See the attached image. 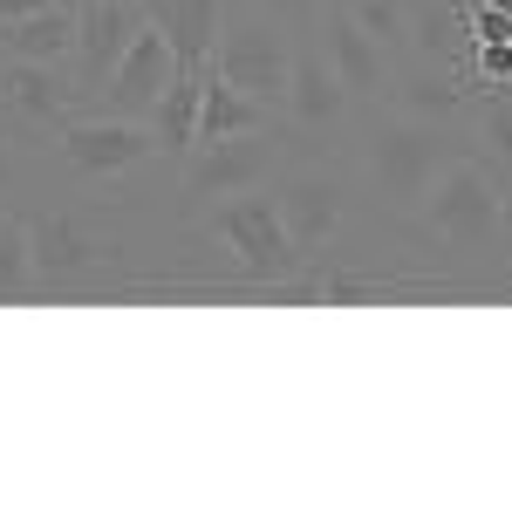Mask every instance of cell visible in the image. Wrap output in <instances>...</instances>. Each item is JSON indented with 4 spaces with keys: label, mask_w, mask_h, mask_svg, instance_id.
<instances>
[{
    "label": "cell",
    "mask_w": 512,
    "mask_h": 512,
    "mask_svg": "<svg viewBox=\"0 0 512 512\" xmlns=\"http://www.w3.org/2000/svg\"><path fill=\"white\" fill-rule=\"evenodd\" d=\"M212 69L246 89L253 103H274L287 96V69H294V35L274 14H239V21H219V41H212Z\"/></svg>",
    "instance_id": "obj_2"
},
{
    "label": "cell",
    "mask_w": 512,
    "mask_h": 512,
    "mask_svg": "<svg viewBox=\"0 0 512 512\" xmlns=\"http://www.w3.org/2000/svg\"><path fill=\"white\" fill-rule=\"evenodd\" d=\"M417 198H424V226L451 246H485L506 219V192L478 158H451Z\"/></svg>",
    "instance_id": "obj_1"
},
{
    "label": "cell",
    "mask_w": 512,
    "mask_h": 512,
    "mask_svg": "<svg viewBox=\"0 0 512 512\" xmlns=\"http://www.w3.org/2000/svg\"><path fill=\"white\" fill-rule=\"evenodd\" d=\"M458 14H465V41H512V0H478Z\"/></svg>",
    "instance_id": "obj_21"
},
{
    "label": "cell",
    "mask_w": 512,
    "mask_h": 512,
    "mask_svg": "<svg viewBox=\"0 0 512 512\" xmlns=\"http://www.w3.org/2000/svg\"><path fill=\"white\" fill-rule=\"evenodd\" d=\"M82 103V82L62 76V62H7L0 55V110L28 123H69Z\"/></svg>",
    "instance_id": "obj_10"
},
{
    "label": "cell",
    "mask_w": 512,
    "mask_h": 512,
    "mask_svg": "<svg viewBox=\"0 0 512 512\" xmlns=\"http://www.w3.org/2000/svg\"><path fill=\"white\" fill-rule=\"evenodd\" d=\"M144 7H151V21L164 28V41H171L178 62H212L226 0H144Z\"/></svg>",
    "instance_id": "obj_16"
},
{
    "label": "cell",
    "mask_w": 512,
    "mask_h": 512,
    "mask_svg": "<svg viewBox=\"0 0 512 512\" xmlns=\"http://www.w3.org/2000/svg\"><path fill=\"white\" fill-rule=\"evenodd\" d=\"M198 89H205V62H178L171 82H164V96L151 103V137H158V151H192L198 144Z\"/></svg>",
    "instance_id": "obj_15"
},
{
    "label": "cell",
    "mask_w": 512,
    "mask_h": 512,
    "mask_svg": "<svg viewBox=\"0 0 512 512\" xmlns=\"http://www.w3.org/2000/svg\"><path fill=\"white\" fill-rule=\"evenodd\" d=\"M171 69H178V55H171V41H164V28L151 21V28H137V41L123 48V62L103 76V117H137V110H151L164 96V82H171Z\"/></svg>",
    "instance_id": "obj_8"
},
{
    "label": "cell",
    "mask_w": 512,
    "mask_h": 512,
    "mask_svg": "<svg viewBox=\"0 0 512 512\" xmlns=\"http://www.w3.org/2000/svg\"><path fill=\"white\" fill-rule=\"evenodd\" d=\"M137 28H151L144 0H76V69L82 96H96L103 76L123 62V48L137 41Z\"/></svg>",
    "instance_id": "obj_4"
},
{
    "label": "cell",
    "mask_w": 512,
    "mask_h": 512,
    "mask_svg": "<svg viewBox=\"0 0 512 512\" xmlns=\"http://www.w3.org/2000/svg\"><path fill=\"white\" fill-rule=\"evenodd\" d=\"M158 151V137L137 117H69L62 123V158L76 164L82 178H123Z\"/></svg>",
    "instance_id": "obj_5"
},
{
    "label": "cell",
    "mask_w": 512,
    "mask_h": 512,
    "mask_svg": "<svg viewBox=\"0 0 512 512\" xmlns=\"http://www.w3.org/2000/svg\"><path fill=\"white\" fill-rule=\"evenodd\" d=\"M274 21H287V28H301V21H315V0H260Z\"/></svg>",
    "instance_id": "obj_23"
},
{
    "label": "cell",
    "mask_w": 512,
    "mask_h": 512,
    "mask_svg": "<svg viewBox=\"0 0 512 512\" xmlns=\"http://www.w3.org/2000/svg\"><path fill=\"white\" fill-rule=\"evenodd\" d=\"M246 130H267V103H253L246 89H233V82L205 62V89H198V144H212V137H246Z\"/></svg>",
    "instance_id": "obj_17"
},
{
    "label": "cell",
    "mask_w": 512,
    "mask_h": 512,
    "mask_svg": "<svg viewBox=\"0 0 512 512\" xmlns=\"http://www.w3.org/2000/svg\"><path fill=\"white\" fill-rule=\"evenodd\" d=\"M14 178H21V158H14V151L0 144V192H14Z\"/></svg>",
    "instance_id": "obj_25"
},
{
    "label": "cell",
    "mask_w": 512,
    "mask_h": 512,
    "mask_svg": "<svg viewBox=\"0 0 512 512\" xmlns=\"http://www.w3.org/2000/svg\"><path fill=\"white\" fill-rule=\"evenodd\" d=\"M48 0H0V21H21V14H41Z\"/></svg>",
    "instance_id": "obj_24"
},
{
    "label": "cell",
    "mask_w": 512,
    "mask_h": 512,
    "mask_svg": "<svg viewBox=\"0 0 512 512\" xmlns=\"http://www.w3.org/2000/svg\"><path fill=\"white\" fill-rule=\"evenodd\" d=\"M0 55L7 62H62V55H76V0H48L41 14L0 21Z\"/></svg>",
    "instance_id": "obj_14"
},
{
    "label": "cell",
    "mask_w": 512,
    "mask_h": 512,
    "mask_svg": "<svg viewBox=\"0 0 512 512\" xmlns=\"http://www.w3.org/2000/svg\"><path fill=\"white\" fill-rule=\"evenodd\" d=\"M294 41H301V35H294ZM287 110H294V123H308V130H321V123H335L342 110H349V89H342V76L328 69L321 41H301V48H294V69H287Z\"/></svg>",
    "instance_id": "obj_13"
},
{
    "label": "cell",
    "mask_w": 512,
    "mask_h": 512,
    "mask_svg": "<svg viewBox=\"0 0 512 512\" xmlns=\"http://www.w3.org/2000/svg\"><path fill=\"white\" fill-rule=\"evenodd\" d=\"M451 158H465L444 130H424V123H403V130H383L376 144H369V171L390 185L396 198H417L424 185H431L437 171Z\"/></svg>",
    "instance_id": "obj_7"
},
{
    "label": "cell",
    "mask_w": 512,
    "mask_h": 512,
    "mask_svg": "<svg viewBox=\"0 0 512 512\" xmlns=\"http://www.w3.org/2000/svg\"><path fill=\"white\" fill-rule=\"evenodd\" d=\"M185 158H192L185 164V192L192 198H233V192H253L274 171V144H267V130H246V137L192 144Z\"/></svg>",
    "instance_id": "obj_6"
},
{
    "label": "cell",
    "mask_w": 512,
    "mask_h": 512,
    "mask_svg": "<svg viewBox=\"0 0 512 512\" xmlns=\"http://www.w3.org/2000/svg\"><path fill=\"white\" fill-rule=\"evenodd\" d=\"M315 35H321L328 69L342 76V89H349V96H376V82H383V41L349 14V0H328V14H321Z\"/></svg>",
    "instance_id": "obj_11"
},
{
    "label": "cell",
    "mask_w": 512,
    "mask_h": 512,
    "mask_svg": "<svg viewBox=\"0 0 512 512\" xmlns=\"http://www.w3.org/2000/svg\"><path fill=\"white\" fill-rule=\"evenodd\" d=\"M403 96H410L417 117H458V110H465V82L458 76H417Z\"/></svg>",
    "instance_id": "obj_19"
},
{
    "label": "cell",
    "mask_w": 512,
    "mask_h": 512,
    "mask_svg": "<svg viewBox=\"0 0 512 512\" xmlns=\"http://www.w3.org/2000/svg\"><path fill=\"white\" fill-rule=\"evenodd\" d=\"M28 246H35V280L41 287H76V280H89L103 260H117V246L89 239L69 212H41V219H28Z\"/></svg>",
    "instance_id": "obj_9"
},
{
    "label": "cell",
    "mask_w": 512,
    "mask_h": 512,
    "mask_svg": "<svg viewBox=\"0 0 512 512\" xmlns=\"http://www.w3.org/2000/svg\"><path fill=\"white\" fill-rule=\"evenodd\" d=\"M478 137H485L499 158H512V89L485 96V110H478Z\"/></svg>",
    "instance_id": "obj_22"
},
{
    "label": "cell",
    "mask_w": 512,
    "mask_h": 512,
    "mask_svg": "<svg viewBox=\"0 0 512 512\" xmlns=\"http://www.w3.org/2000/svg\"><path fill=\"white\" fill-rule=\"evenodd\" d=\"M212 239H226V253H233V267L253 287H267L280 280L301 253H294V239L280 226V205L267 192H233L219 198V212H212Z\"/></svg>",
    "instance_id": "obj_3"
},
{
    "label": "cell",
    "mask_w": 512,
    "mask_h": 512,
    "mask_svg": "<svg viewBox=\"0 0 512 512\" xmlns=\"http://www.w3.org/2000/svg\"><path fill=\"white\" fill-rule=\"evenodd\" d=\"M35 287V246H28V219L21 212H0V301L28 294Z\"/></svg>",
    "instance_id": "obj_18"
},
{
    "label": "cell",
    "mask_w": 512,
    "mask_h": 512,
    "mask_svg": "<svg viewBox=\"0 0 512 512\" xmlns=\"http://www.w3.org/2000/svg\"><path fill=\"white\" fill-rule=\"evenodd\" d=\"M349 14L383 41V48H390L396 35H410V7H403V0H349Z\"/></svg>",
    "instance_id": "obj_20"
},
{
    "label": "cell",
    "mask_w": 512,
    "mask_h": 512,
    "mask_svg": "<svg viewBox=\"0 0 512 512\" xmlns=\"http://www.w3.org/2000/svg\"><path fill=\"white\" fill-rule=\"evenodd\" d=\"M274 205H280V226H287V239H294V253H301V260H308L321 239L342 226V185H335V178H321V171H301Z\"/></svg>",
    "instance_id": "obj_12"
}]
</instances>
